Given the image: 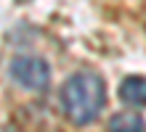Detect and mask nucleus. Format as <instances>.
<instances>
[{
  "instance_id": "f257e3e1",
  "label": "nucleus",
  "mask_w": 146,
  "mask_h": 132,
  "mask_svg": "<svg viewBox=\"0 0 146 132\" xmlns=\"http://www.w3.org/2000/svg\"><path fill=\"white\" fill-rule=\"evenodd\" d=\"M106 100L104 79L93 72H77L61 87V106L64 114L74 124H90L98 119Z\"/></svg>"
},
{
  "instance_id": "f03ea898",
  "label": "nucleus",
  "mask_w": 146,
  "mask_h": 132,
  "mask_svg": "<svg viewBox=\"0 0 146 132\" xmlns=\"http://www.w3.org/2000/svg\"><path fill=\"white\" fill-rule=\"evenodd\" d=\"M11 77L24 90L42 93L50 85V66L40 56H16L11 61Z\"/></svg>"
},
{
  "instance_id": "7ed1b4c3",
  "label": "nucleus",
  "mask_w": 146,
  "mask_h": 132,
  "mask_svg": "<svg viewBox=\"0 0 146 132\" xmlns=\"http://www.w3.org/2000/svg\"><path fill=\"white\" fill-rule=\"evenodd\" d=\"M119 98L127 106H146V77H125L119 85Z\"/></svg>"
},
{
  "instance_id": "20e7f679",
  "label": "nucleus",
  "mask_w": 146,
  "mask_h": 132,
  "mask_svg": "<svg viewBox=\"0 0 146 132\" xmlns=\"http://www.w3.org/2000/svg\"><path fill=\"white\" fill-rule=\"evenodd\" d=\"M146 124L141 119V114L135 111H119L109 119V132H143Z\"/></svg>"
}]
</instances>
